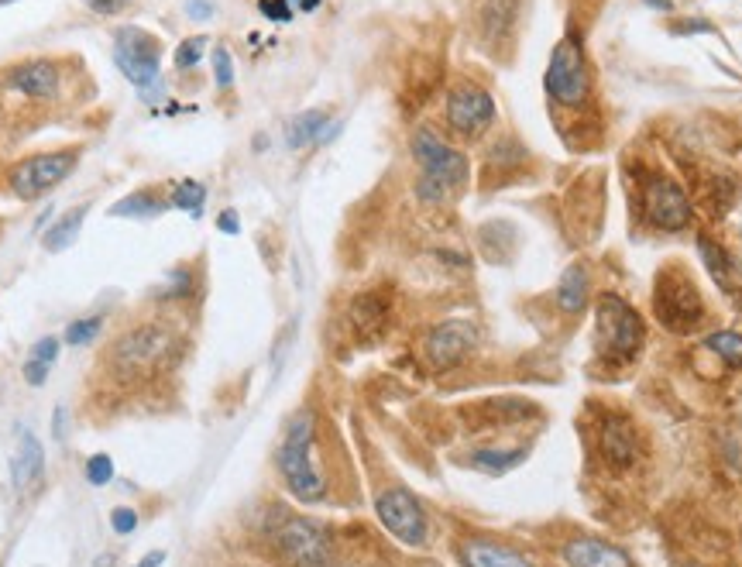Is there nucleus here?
I'll return each instance as SVG.
<instances>
[{"instance_id":"obj_21","label":"nucleus","mask_w":742,"mask_h":567,"mask_svg":"<svg viewBox=\"0 0 742 567\" xmlns=\"http://www.w3.org/2000/svg\"><path fill=\"white\" fill-rule=\"evenodd\" d=\"M327 128H330V117L323 114V110H306V114H299L289 121L286 141H289V148L317 145V141L327 138Z\"/></svg>"},{"instance_id":"obj_45","label":"nucleus","mask_w":742,"mask_h":567,"mask_svg":"<svg viewBox=\"0 0 742 567\" xmlns=\"http://www.w3.org/2000/svg\"><path fill=\"white\" fill-rule=\"evenodd\" d=\"M684 567H698V564H684Z\"/></svg>"},{"instance_id":"obj_38","label":"nucleus","mask_w":742,"mask_h":567,"mask_svg":"<svg viewBox=\"0 0 742 567\" xmlns=\"http://www.w3.org/2000/svg\"><path fill=\"white\" fill-rule=\"evenodd\" d=\"M217 227L224 234H238L241 231V220H238V214H234V210H224V214L217 217Z\"/></svg>"},{"instance_id":"obj_26","label":"nucleus","mask_w":742,"mask_h":567,"mask_svg":"<svg viewBox=\"0 0 742 567\" xmlns=\"http://www.w3.org/2000/svg\"><path fill=\"white\" fill-rule=\"evenodd\" d=\"M708 351H715L718 358L725 361V365L732 368H742V334H736V330H718V334L708 337Z\"/></svg>"},{"instance_id":"obj_20","label":"nucleus","mask_w":742,"mask_h":567,"mask_svg":"<svg viewBox=\"0 0 742 567\" xmlns=\"http://www.w3.org/2000/svg\"><path fill=\"white\" fill-rule=\"evenodd\" d=\"M588 286H591L588 269H584L581 262H574L557 282V306L564 313H581L584 303H588Z\"/></svg>"},{"instance_id":"obj_44","label":"nucleus","mask_w":742,"mask_h":567,"mask_svg":"<svg viewBox=\"0 0 742 567\" xmlns=\"http://www.w3.org/2000/svg\"><path fill=\"white\" fill-rule=\"evenodd\" d=\"M4 4H14V0H0V7H4Z\"/></svg>"},{"instance_id":"obj_17","label":"nucleus","mask_w":742,"mask_h":567,"mask_svg":"<svg viewBox=\"0 0 742 567\" xmlns=\"http://www.w3.org/2000/svg\"><path fill=\"white\" fill-rule=\"evenodd\" d=\"M564 561L571 567H633L626 550L595 537H574L564 547Z\"/></svg>"},{"instance_id":"obj_46","label":"nucleus","mask_w":742,"mask_h":567,"mask_svg":"<svg viewBox=\"0 0 742 567\" xmlns=\"http://www.w3.org/2000/svg\"><path fill=\"white\" fill-rule=\"evenodd\" d=\"M330 567H334V564H330Z\"/></svg>"},{"instance_id":"obj_36","label":"nucleus","mask_w":742,"mask_h":567,"mask_svg":"<svg viewBox=\"0 0 742 567\" xmlns=\"http://www.w3.org/2000/svg\"><path fill=\"white\" fill-rule=\"evenodd\" d=\"M189 293V272L179 269L176 275H172V286L162 289V299H176V296H186Z\"/></svg>"},{"instance_id":"obj_37","label":"nucleus","mask_w":742,"mask_h":567,"mask_svg":"<svg viewBox=\"0 0 742 567\" xmlns=\"http://www.w3.org/2000/svg\"><path fill=\"white\" fill-rule=\"evenodd\" d=\"M90 11H97V14H117V11H124V7L131 4V0H83Z\"/></svg>"},{"instance_id":"obj_3","label":"nucleus","mask_w":742,"mask_h":567,"mask_svg":"<svg viewBox=\"0 0 742 567\" xmlns=\"http://www.w3.org/2000/svg\"><path fill=\"white\" fill-rule=\"evenodd\" d=\"M653 313L674 334H694L708 317L698 286L681 269L660 272L657 289H653Z\"/></svg>"},{"instance_id":"obj_41","label":"nucleus","mask_w":742,"mask_h":567,"mask_svg":"<svg viewBox=\"0 0 742 567\" xmlns=\"http://www.w3.org/2000/svg\"><path fill=\"white\" fill-rule=\"evenodd\" d=\"M189 14H193V18H210V4H203V0H193V4H189Z\"/></svg>"},{"instance_id":"obj_13","label":"nucleus","mask_w":742,"mask_h":567,"mask_svg":"<svg viewBox=\"0 0 742 567\" xmlns=\"http://www.w3.org/2000/svg\"><path fill=\"white\" fill-rule=\"evenodd\" d=\"M478 330L471 320H444L430 330L426 337V358L433 368H454L457 361L468 358V351L475 348Z\"/></svg>"},{"instance_id":"obj_22","label":"nucleus","mask_w":742,"mask_h":567,"mask_svg":"<svg viewBox=\"0 0 742 567\" xmlns=\"http://www.w3.org/2000/svg\"><path fill=\"white\" fill-rule=\"evenodd\" d=\"M42 464H45L42 444H38L35 433H25V437H21L18 458H14V485L28 488L31 482H38V478H42Z\"/></svg>"},{"instance_id":"obj_23","label":"nucleus","mask_w":742,"mask_h":567,"mask_svg":"<svg viewBox=\"0 0 742 567\" xmlns=\"http://www.w3.org/2000/svg\"><path fill=\"white\" fill-rule=\"evenodd\" d=\"M86 203L83 207H76V210H69V214H62L55 224L49 227V234L42 238V244H45V251H52V255H59V251H66L69 244H73L76 238H80V227H83V217H86Z\"/></svg>"},{"instance_id":"obj_32","label":"nucleus","mask_w":742,"mask_h":567,"mask_svg":"<svg viewBox=\"0 0 742 567\" xmlns=\"http://www.w3.org/2000/svg\"><path fill=\"white\" fill-rule=\"evenodd\" d=\"M110 526H114V533L128 537V533L138 530V513H134V509H128V506L114 509V513H110Z\"/></svg>"},{"instance_id":"obj_43","label":"nucleus","mask_w":742,"mask_h":567,"mask_svg":"<svg viewBox=\"0 0 742 567\" xmlns=\"http://www.w3.org/2000/svg\"><path fill=\"white\" fill-rule=\"evenodd\" d=\"M646 4H653V7H660V11H667V7H670V0H646Z\"/></svg>"},{"instance_id":"obj_18","label":"nucleus","mask_w":742,"mask_h":567,"mask_svg":"<svg viewBox=\"0 0 742 567\" xmlns=\"http://www.w3.org/2000/svg\"><path fill=\"white\" fill-rule=\"evenodd\" d=\"M7 83L18 93H25V97L45 100V97H55V90H59V69L45 59L21 62V66H14L11 73H7Z\"/></svg>"},{"instance_id":"obj_24","label":"nucleus","mask_w":742,"mask_h":567,"mask_svg":"<svg viewBox=\"0 0 742 567\" xmlns=\"http://www.w3.org/2000/svg\"><path fill=\"white\" fill-rule=\"evenodd\" d=\"M526 461L523 447H509V451H499V447H481V451L471 454V468L485 471V475H505L516 464Z\"/></svg>"},{"instance_id":"obj_33","label":"nucleus","mask_w":742,"mask_h":567,"mask_svg":"<svg viewBox=\"0 0 742 567\" xmlns=\"http://www.w3.org/2000/svg\"><path fill=\"white\" fill-rule=\"evenodd\" d=\"M31 358L45 361V365H52V361L59 358V341H55V337H42V341L31 348Z\"/></svg>"},{"instance_id":"obj_31","label":"nucleus","mask_w":742,"mask_h":567,"mask_svg":"<svg viewBox=\"0 0 742 567\" xmlns=\"http://www.w3.org/2000/svg\"><path fill=\"white\" fill-rule=\"evenodd\" d=\"M213 76H217V86H224V90L234 83V62H231V52H227L224 45L213 49Z\"/></svg>"},{"instance_id":"obj_1","label":"nucleus","mask_w":742,"mask_h":567,"mask_svg":"<svg viewBox=\"0 0 742 567\" xmlns=\"http://www.w3.org/2000/svg\"><path fill=\"white\" fill-rule=\"evenodd\" d=\"M279 471L299 502H320L327 495V478L317 468V423H313V413H299L289 423L279 447Z\"/></svg>"},{"instance_id":"obj_29","label":"nucleus","mask_w":742,"mask_h":567,"mask_svg":"<svg viewBox=\"0 0 742 567\" xmlns=\"http://www.w3.org/2000/svg\"><path fill=\"white\" fill-rule=\"evenodd\" d=\"M110 478H114V461H110L107 454H93V458L86 461V482L104 488L110 485Z\"/></svg>"},{"instance_id":"obj_25","label":"nucleus","mask_w":742,"mask_h":567,"mask_svg":"<svg viewBox=\"0 0 742 567\" xmlns=\"http://www.w3.org/2000/svg\"><path fill=\"white\" fill-rule=\"evenodd\" d=\"M159 210H162L159 189H141V193L124 196V200L117 203L110 214H114V217H152V214H159Z\"/></svg>"},{"instance_id":"obj_30","label":"nucleus","mask_w":742,"mask_h":567,"mask_svg":"<svg viewBox=\"0 0 742 567\" xmlns=\"http://www.w3.org/2000/svg\"><path fill=\"white\" fill-rule=\"evenodd\" d=\"M203 49H207V42H203V38H186V42L176 49V66H179V69H193V66H200Z\"/></svg>"},{"instance_id":"obj_14","label":"nucleus","mask_w":742,"mask_h":567,"mask_svg":"<svg viewBox=\"0 0 742 567\" xmlns=\"http://www.w3.org/2000/svg\"><path fill=\"white\" fill-rule=\"evenodd\" d=\"M389 317H392V299L385 289H365V293H358L351 299V306H347V320H351V327L365 341L382 337L385 327H389Z\"/></svg>"},{"instance_id":"obj_2","label":"nucleus","mask_w":742,"mask_h":567,"mask_svg":"<svg viewBox=\"0 0 742 567\" xmlns=\"http://www.w3.org/2000/svg\"><path fill=\"white\" fill-rule=\"evenodd\" d=\"M598 313V351L612 368L629 365L643 348V317L619 293H605L595 306Z\"/></svg>"},{"instance_id":"obj_8","label":"nucleus","mask_w":742,"mask_h":567,"mask_svg":"<svg viewBox=\"0 0 742 567\" xmlns=\"http://www.w3.org/2000/svg\"><path fill=\"white\" fill-rule=\"evenodd\" d=\"M413 159L420 162L426 179L447 186L451 193L457 186H464V179H468V159H464L457 148L447 145L440 135H433L430 128H420L413 135Z\"/></svg>"},{"instance_id":"obj_19","label":"nucleus","mask_w":742,"mask_h":567,"mask_svg":"<svg viewBox=\"0 0 742 567\" xmlns=\"http://www.w3.org/2000/svg\"><path fill=\"white\" fill-rule=\"evenodd\" d=\"M698 251H701V262H705L708 275H712L725 293H732V289L739 286V279H736V262H732L729 251H725L722 244H715L712 238H705V234L698 238Z\"/></svg>"},{"instance_id":"obj_6","label":"nucleus","mask_w":742,"mask_h":567,"mask_svg":"<svg viewBox=\"0 0 742 567\" xmlns=\"http://www.w3.org/2000/svg\"><path fill=\"white\" fill-rule=\"evenodd\" d=\"M588 90H591V83H588V59H584V49L574 38H564L554 49V55H550L547 93L560 107L578 110L584 100H588Z\"/></svg>"},{"instance_id":"obj_15","label":"nucleus","mask_w":742,"mask_h":567,"mask_svg":"<svg viewBox=\"0 0 742 567\" xmlns=\"http://www.w3.org/2000/svg\"><path fill=\"white\" fill-rule=\"evenodd\" d=\"M598 451H602V461L615 471H626L636 464V430L629 420L622 416H609L598 430Z\"/></svg>"},{"instance_id":"obj_42","label":"nucleus","mask_w":742,"mask_h":567,"mask_svg":"<svg viewBox=\"0 0 742 567\" xmlns=\"http://www.w3.org/2000/svg\"><path fill=\"white\" fill-rule=\"evenodd\" d=\"M317 4H320V0H299V7H303V11H313Z\"/></svg>"},{"instance_id":"obj_12","label":"nucleus","mask_w":742,"mask_h":567,"mask_svg":"<svg viewBox=\"0 0 742 567\" xmlns=\"http://www.w3.org/2000/svg\"><path fill=\"white\" fill-rule=\"evenodd\" d=\"M646 220L660 231H684L691 224V200L684 189L667 176H653L643 193Z\"/></svg>"},{"instance_id":"obj_10","label":"nucleus","mask_w":742,"mask_h":567,"mask_svg":"<svg viewBox=\"0 0 742 567\" xmlns=\"http://www.w3.org/2000/svg\"><path fill=\"white\" fill-rule=\"evenodd\" d=\"M162 42L141 28H121L114 42V62L134 86H148L159 76Z\"/></svg>"},{"instance_id":"obj_5","label":"nucleus","mask_w":742,"mask_h":567,"mask_svg":"<svg viewBox=\"0 0 742 567\" xmlns=\"http://www.w3.org/2000/svg\"><path fill=\"white\" fill-rule=\"evenodd\" d=\"M169 351H172L169 330L159 324H141V327L128 330V334L114 344L110 361H114V368L121 375L138 378V375H148V372H155V368H162Z\"/></svg>"},{"instance_id":"obj_28","label":"nucleus","mask_w":742,"mask_h":567,"mask_svg":"<svg viewBox=\"0 0 742 567\" xmlns=\"http://www.w3.org/2000/svg\"><path fill=\"white\" fill-rule=\"evenodd\" d=\"M100 327H104V317H83V320H73L69 324V330H66V341L69 344H90V341H97V334H100Z\"/></svg>"},{"instance_id":"obj_27","label":"nucleus","mask_w":742,"mask_h":567,"mask_svg":"<svg viewBox=\"0 0 742 567\" xmlns=\"http://www.w3.org/2000/svg\"><path fill=\"white\" fill-rule=\"evenodd\" d=\"M203 200H207V189H203V183H196V179H183V183L172 186V196L169 203L176 210H189V214H200Z\"/></svg>"},{"instance_id":"obj_9","label":"nucleus","mask_w":742,"mask_h":567,"mask_svg":"<svg viewBox=\"0 0 742 567\" xmlns=\"http://www.w3.org/2000/svg\"><path fill=\"white\" fill-rule=\"evenodd\" d=\"M375 513L382 519V526L392 533L396 540L409 543V547H423L426 533H430V523H426L423 506L406 492V488H389V492L378 495Z\"/></svg>"},{"instance_id":"obj_40","label":"nucleus","mask_w":742,"mask_h":567,"mask_svg":"<svg viewBox=\"0 0 742 567\" xmlns=\"http://www.w3.org/2000/svg\"><path fill=\"white\" fill-rule=\"evenodd\" d=\"M162 561H165V554H162V550H152V554H145V557H141V561L134 564V567H159Z\"/></svg>"},{"instance_id":"obj_16","label":"nucleus","mask_w":742,"mask_h":567,"mask_svg":"<svg viewBox=\"0 0 742 567\" xmlns=\"http://www.w3.org/2000/svg\"><path fill=\"white\" fill-rule=\"evenodd\" d=\"M464 567H536L530 557L519 554V550L505 547V543L485 540V537H471L457 547Z\"/></svg>"},{"instance_id":"obj_39","label":"nucleus","mask_w":742,"mask_h":567,"mask_svg":"<svg viewBox=\"0 0 742 567\" xmlns=\"http://www.w3.org/2000/svg\"><path fill=\"white\" fill-rule=\"evenodd\" d=\"M674 35H684V31H712V25H705V21H681V25L670 28Z\"/></svg>"},{"instance_id":"obj_34","label":"nucleus","mask_w":742,"mask_h":567,"mask_svg":"<svg viewBox=\"0 0 742 567\" xmlns=\"http://www.w3.org/2000/svg\"><path fill=\"white\" fill-rule=\"evenodd\" d=\"M49 368H52V365H45V361L28 358V361H25V382H28V385H42L45 378H49Z\"/></svg>"},{"instance_id":"obj_11","label":"nucleus","mask_w":742,"mask_h":567,"mask_svg":"<svg viewBox=\"0 0 742 567\" xmlns=\"http://www.w3.org/2000/svg\"><path fill=\"white\" fill-rule=\"evenodd\" d=\"M495 121V100L475 83H457L447 97V124L464 138H475Z\"/></svg>"},{"instance_id":"obj_35","label":"nucleus","mask_w":742,"mask_h":567,"mask_svg":"<svg viewBox=\"0 0 742 567\" xmlns=\"http://www.w3.org/2000/svg\"><path fill=\"white\" fill-rule=\"evenodd\" d=\"M262 14L272 21H289V0H262Z\"/></svg>"},{"instance_id":"obj_7","label":"nucleus","mask_w":742,"mask_h":567,"mask_svg":"<svg viewBox=\"0 0 742 567\" xmlns=\"http://www.w3.org/2000/svg\"><path fill=\"white\" fill-rule=\"evenodd\" d=\"M80 162V148H66V152H45L31 155V159L18 162L11 169V189L21 200H35V196L49 193L73 172V165Z\"/></svg>"},{"instance_id":"obj_4","label":"nucleus","mask_w":742,"mask_h":567,"mask_svg":"<svg viewBox=\"0 0 742 567\" xmlns=\"http://www.w3.org/2000/svg\"><path fill=\"white\" fill-rule=\"evenodd\" d=\"M275 547L292 567H330L334 564V540L320 523L303 516H286L275 526Z\"/></svg>"}]
</instances>
